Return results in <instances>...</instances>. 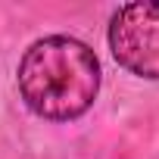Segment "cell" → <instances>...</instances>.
<instances>
[{"label":"cell","instance_id":"6da1fadb","mask_svg":"<svg viewBox=\"0 0 159 159\" xmlns=\"http://www.w3.org/2000/svg\"><path fill=\"white\" fill-rule=\"evenodd\" d=\"M19 91L31 112L50 122H69L91 109L100 91V62L75 38L34 41L19 62Z\"/></svg>","mask_w":159,"mask_h":159},{"label":"cell","instance_id":"7a4b0ae2","mask_svg":"<svg viewBox=\"0 0 159 159\" xmlns=\"http://www.w3.org/2000/svg\"><path fill=\"white\" fill-rule=\"evenodd\" d=\"M109 47L122 69L159 81V3H128L112 16Z\"/></svg>","mask_w":159,"mask_h":159}]
</instances>
